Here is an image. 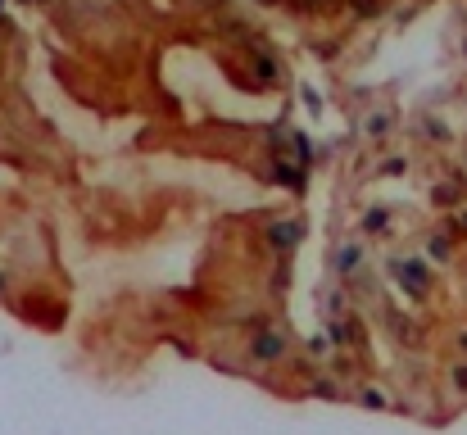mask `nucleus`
Segmentation results:
<instances>
[{"label":"nucleus","instance_id":"nucleus-1","mask_svg":"<svg viewBox=\"0 0 467 435\" xmlns=\"http://www.w3.org/2000/svg\"><path fill=\"white\" fill-rule=\"evenodd\" d=\"M250 354L259 363H272V359H281V354H286V340H281L277 331H259V336H254V345H250Z\"/></svg>","mask_w":467,"mask_h":435},{"label":"nucleus","instance_id":"nucleus-2","mask_svg":"<svg viewBox=\"0 0 467 435\" xmlns=\"http://www.w3.org/2000/svg\"><path fill=\"white\" fill-rule=\"evenodd\" d=\"M268 240H272V249H281V254H286V249H295V245H300V222H272Z\"/></svg>","mask_w":467,"mask_h":435},{"label":"nucleus","instance_id":"nucleus-3","mask_svg":"<svg viewBox=\"0 0 467 435\" xmlns=\"http://www.w3.org/2000/svg\"><path fill=\"white\" fill-rule=\"evenodd\" d=\"M272 172H277V181H281V186H300V168H291V163H277Z\"/></svg>","mask_w":467,"mask_h":435},{"label":"nucleus","instance_id":"nucleus-4","mask_svg":"<svg viewBox=\"0 0 467 435\" xmlns=\"http://www.w3.org/2000/svg\"><path fill=\"white\" fill-rule=\"evenodd\" d=\"M254 69H259V77H268V82L277 77V64H272L268 55H254Z\"/></svg>","mask_w":467,"mask_h":435},{"label":"nucleus","instance_id":"nucleus-5","mask_svg":"<svg viewBox=\"0 0 467 435\" xmlns=\"http://www.w3.org/2000/svg\"><path fill=\"white\" fill-rule=\"evenodd\" d=\"M363 403H372V408H386V394H381V390H363Z\"/></svg>","mask_w":467,"mask_h":435},{"label":"nucleus","instance_id":"nucleus-6","mask_svg":"<svg viewBox=\"0 0 467 435\" xmlns=\"http://www.w3.org/2000/svg\"><path fill=\"white\" fill-rule=\"evenodd\" d=\"M454 385H463V390H467V367H454Z\"/></svg>","mask_w":467,"mask_h":435},{"label":"nucleus","instance_id":"nucleus-7","mask_svg":"<svg viewBox=\"0 0 467 435\" xmlns=\"http://www.w3.org/2000/svg\"><path fill=\"white\" fill-rule=\"evenodd\" d=\"M268 5H277V0H268Z\"/></svg>","mask_w":467,"mask_h":435},{"label":"nucleus","instance_id":"nucleus-8","mask_svg":"<svg viewBox=\"0 0 467 435\" xmlns=\"http://www.w3.org/2000/svg\"><path fill=\"white\" fill-rule=\"evenodd\" d=\"M0 5H5V0H0Z\"/></svg>","mask_w":467,"mask_h":435}]
</instances>
